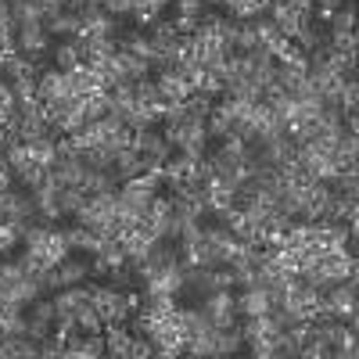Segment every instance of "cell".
I'll list each match as a JSON object with an SVG mask.
<instances>
[{
	"mask_svg": "<svg viewBox=\"0 0 359 359\" xmlns=\"http://www.w3.org/2000/svg\"><path fill=\"white\" fill-rule=\"evenodd\" d=\"M198 309L208 316V323H212V327H230V323L241 320V313H237V294H233V291H208L201 302H198Z\"/></svg>",
	"mask_w": 359,
	"mask_h": 359,
	"instance_id": "obj_1",
	"label": "cell"
},
{
	"mask_svg": "<svg viewBox=\"0 0 359 359\" xmlns=\"http://www.w3.org/2000/svg\"><path fill=\"white\" fill-rule=\"evenodd\" d=\"M155 83H158V94H162V101H187V97L194 94V86L187 83V76H180L176 69L158 72V76H155Z\"/></svg>",
	"mask_w": 359,
	"mask_h": 359,
	"instance_id": "obj_7",
	"label": "cell"
},
{
	"mask_svg": "<svg viewBox=\"0 0 359 359\" xmlns=\"http://www.w3.org/2000/svg\"><path fill=\"white\" fill-rule=\"evenodd\" d=\"M83 205H86V191L83 187H62V194H57V208H62V216H76Z\"/></svg>",
	"mask_w": 359,
	"mask_h": 359,
	"instance_id": "obj_20",
	"label": "cell"
},
{
	"mask_svg": "<svg viewBox=\"0 0 359 359\" xmlns=\"http://www.w3.org/2000/svg\"><path fill=\"white\" fill-rule=\"evenodd\" d=\"M76 327H79L83 334H97V331H104L101 309H97L94 302H90V298H86V302H83V306L76 309Z\"/></svg>",
	"mask_w": 359,
	"mask_h": 359,
	"instance_id": "obj_16",
	"label": "cell"
},
{
	"mask_svg": "<svg viewBox=\"0 0 359 359\" xmlns=\"http://www.w3.org/2000/svg\"><path fill=\"white\" fill-rule=\"evenodd\" d=\"M47 57H50V65H54V69L72 72L76 65H83V54H79V36H65V40H57V43L47 50Z\"/></svg>",
	"mask_w": 359,
	"mask_h": 359,
	"instance_id": "obj_6",
	"label": "cell"
},
{
	"mask_svg": "<svg viewBox=\"0 0 359 359\" xmlns=\"http://www.w3.org/2000/svg\"><path fill=\"white\" fill-rule=\"evenodd\" d=\"M130 327L126 323H108L104 327V355H115V359H130Z\"/></svg>",
	"mask_w": 359,
	"mask_h": 359,
	"instance_id": "obj_9",
	"label": "cell"
},
{
	"mask_svg": "<svg viewBox=\"0 0 359 359\" xmlns=\"http://www.w3.org/2000/svg\"><path fill=\"white\" fill-rule=\"evenodd\" d=\"M43 29L54 36V40H65V36H79V15L76 11H62V15H50L43 18Z\"/></svg>",
	"mask_w": 359,
	"mask_h": 359,
	"instance_id": "obj_13",
	"label": "cell"
},
{
	"mask_svg": "<svg viewBox=\"0 0 359 359\" xmlns=\"http://www.w3.org/2000/svg\"><path fill=\"white\" fill-rule=\"evenodd\" d=\"M50 327H54V323H47V320H36V316H29V331H25V334L33 338L36 345H40V341L50 334Z\"/></svg>",
	"mask_w": 359,
	"mask_h": 359,
	"instance_id": "obj_25",
	"label": "cell"
},
{
	"mask_svg": "<svg viewBox=\"0 0 359 359\" xmlns=\"http://www.w3.org/2000/svg\"><path fill=\"white\" fill-rule=\"evenodd\" d=\"M15 50L18 54H47L50 50V33L43 22H25L15 29Z\"/></svg>",
	"mask_w": 359,
	"mask_h": 359,
	"instance_id": "obj_4",
	"label": "cell"
},
{
	"mask_svg": "<svg viewBox=\"0 0 359 359\" xmlns=\"http://www.w3.org/2000/svg\"><path fill=\"white\" fill-rule=\"evenodd\" d=\"M111 169H115V176H118V184H123V180H133V176H140V172H147V165H144V155L137 151L133 144H130V147H118V151H115V158H111Z\"/></svg>",
	"mask_w": 359,
	"mask_h": 359,
	"instance_id": "obj_8",
	"label": "cell"
},
{
	"mask_svg": "<svg viewBox=\"0 0 359 359\" xmlns=\"http://www.w3.org/2000/svg\"><path fill=\"white\" fill-rule=\"evenodd\" d=\"M36 97L47 104V101H57V97H76L72 90V72H62V69H47L36 76Z\"/></svg>",
	"mask_w": 359,
	"mask_h": 359,
	"instance_id": "obj_3",
	"label": "cell"
},
{
	"mask_svg": "<svg viewBox=\"0 0 359 359\" xmlns=\"http://www.w3.org/2000/svg\"><path fill=\"white\" fill-rule=\"evenodd\" d=\"M57 277H62V287H76L83 280H90V262L86 259H76L72 252L57 262Z\"/></svg>",
	"mask_w": 359,
	"mask_h": 359,
	"instance_id": "obj_11",
	"label": "cell"
},
{
	"mask_svg": "<svg viewBox=\"0 0 359 359\" xmlns=\"http://www.w3.org/2000/svg\"><path fill=\"white\" fill-rule=\"evenodd\" d=\"M237 313L241 316H266L269 313L266 287H241V294H237Z\"/></svg>",
	"mask_w": 359,
	"mask_h": 359,
	"instance_id": "obj_10",
	"label": "cell"
},
{
	"mask_svg": "<svg viewBox=\"0 0 359 359\" xmlns=\"http://www.w3.org/2000/svg\"><path fill=\"white\" fill-rule=\"evenodd\" d=\"M184 104H187V118H194V123H205V118L212 115V108H216V97H208V94H201V90H194Z\"/></svg>",
	"mask_w": 359,
	"mask_h": 359,
	"instance_id": "obj_19",
	"label": "cell"
},
{
	"mask_svg": "<svg viewBox=\"0 0 359 359\" xmlns=\"http://www.w3.org/2000/svg\"><path fill=\"white\" fill-rule=\"evenodd\" d=\"M118 57V65H123V72H126V79H147L151 76V65H147V57H137V54H130V50H118L115 54Z\"/></svg>",
	"mask_w": 359,
	"mask_h": 359,
	"instance_id": "obj_18",
	"label": "cell"
},
{
	"mask_svg": "<svg viewBox=\"0 0 359 359\" xmlns=\"http://www.w3.org/2000/svg\"><path fill=\"white\" fill-rule=\"evenodd\" d=\"M62 233H65V245H69V252H83V255H94L97 252V245H101V237L97 233H90L86 226H62Z\"/></svg>",
	"mask_w": 359,
	"mask_h": 359,
	"instance_id": "obj_12",
	"label": "cell"
},
{
	"mask_svg": "<svg viewBox=\"0 0 359 359\" xmlns=\"http://www.w3.org/2000/svg\"><path fill=\"white\" fill-rule=\"evenodd\" d=\"M43 115H47V123H50L57 133H72V130H79V126L86 123L79 97H57V101H47V104H43Z\"/></svg>",
	"mask_w": 359,
	"mask_h": 359,
	"instance_id": "obj_2",
	"label": "cell"
},
{
	"mask_svg": "<svg viewBox=\"0 0 359 359\" xmlns=\"http://www.w3.org/2000/svg\"><path fill=\"white\" fill-rule=\"evenodd\" d=\"M15 245H18V230L8 219H0V255H11Z\"/></svg>",
	"mask_w": 359,
	"mask_h": 359,
	"instance_id": "obj_24",
	"label": "cell"
},
{
	"mask_svg": "<svg viewBox=\"0 0 359 359\" xmlns=\"http://www.w3.org/2000/svg\"><path fill=\"white\" fill-rule=\"evenodd\" d=\"M29 316H36V320H47V323H54V302L50 298H33V302H29V309H25Z\"/></svg>",
	"mask_w": 359,
	"mask_h": 359,
	"instance_id": "obj_23",
	"label": "cell"
},
{
	"mask_svg": "<svg viewBox=\"0 0 359 359\" xmlns=\"http://www.w3.org/2000/svg\"><path fill=\"white\" fill-rule=\"evenodd\" d=\"M327 33H355V4H341L327 15Z\"/></svg>",
	"mask_w": 359,
	"mask_h": 359,
	"instance_id": "obj_17",
	"label": "cell"
},
{
	"mask_svg": "<svg viewBox=\"0 0 359 359\" xmlns=\"http://www.w3.org/2000/svg\"><path fill=\"white\" fill-rule=\"evenodd\" d=\"M133 147H137V151L140 155H151L155 162H169L172 158V151H176V147L158 133V130H151V126H147V130H133Z\"/></svg>",
	"mask_w": 359,
	"mask_h": 359,
	"instance_id": "obj_5",
	"label": "cell"
},
{
	"mask_svg": "<svg viewBox=\"0 0 359 359\" xmlns=\"http://www.w3.org/2000/svg\"><path fill=\"white\" fill-rule=\"evenodd\" d=\"M241 54H248V50H255L259 47V33H255V25H252V18H241V29H237V43H233Z\"/></svg>",
	"mask_w": 359,
	"mask_h": 359,
	"instance_id": "obj_21",
	"label": "cell"
},
{
	"mask_svg": "<svg viewBox=\"0 0 359 359\" xmlns=\"http://www.w3.org/2000/svg\"><path fill=\"white\" fill-rule=\"evenodd\" d=\"M40 8H43V18H50V15H62L69 4L65 0H40Z\"/></svg>",
	"mask_w": 359,
	"mask_h": 359,
	"instance_id": "obj_26",
	"label": "cell"
},
{
	"mask_svg": "<svg viewBox=\"0 0 359 359\" xmlns=\"http://www.w3.org/2000/svg\"><path fill=\"white\" fill-rule=\"evenodd\" d=\"M94 259H101L108 269H115V266H123L130 255H126V245H123V237H101V245H97V252H94Z\"/></svg>",
	"mask_w": 359,
	"mask_h": 359,
	"instance_id": "obj_14",
	"label": "cell"
},
{
	"mask_svg": "<svg viewBox=\"0 0 359 359\" xmlns=\"http://www.w3.org/2000/svg\"><path fill=\"white\" fill-rule=\"evenodd\" d=\"M341 4H355V0H341Z\"/></svg>",
	"mask_w": 359,
	"mask_h": 359,
	"instance_id": "obj_27",
	"label": "cell"
},
{
	"mask_svg": "<svg viewBox=\"0 0 359 359\" xmlns=\"http://www.w3.org/2000/svg\"><path fill=\"white\" fill-rule=\"evenodd\" d=\"M191 169H194V158L191 155L172 151V158L162 165V180H165V184H184V180L191 176Z\"/></svg>",
	"mask_w": 359,
	"mask_h": 359,
	"instance_id": "obj_15",
	"label": "cell"
},
{
	"mask_svg": "<svg viewBox=\"0 0 359 359\" xmlns=\"http://www.w3.org/2000/svg\"><path fill=\"white\" fill-rule=\"evenodd\" d=\"M11 90H15V101H33V97H36V76H18V79H11Z\"/></svg>",
	"mask_w": 359,
	"mask_h": 359,
	"instance_id": "obj_22",
	"label": "cell"
}]
</instances>
